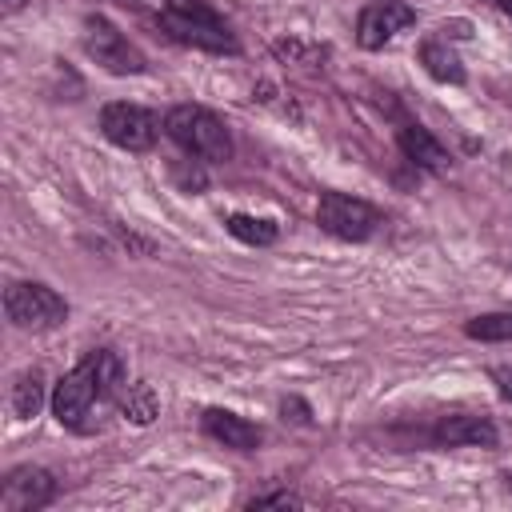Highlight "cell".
<instances>
[{
	"label": "cell",
	"instance_id": "9c48e42d",
	"mask_svg": "<svg viewBox=\"0 0 512 512\" xmlns=\"http://www.w3.org/2000/svg\"><path fill=\"white\" fill-rule=\"evenodd\" d=\"M408 24H416V8L412 4H404V0H372L356 16V44L364 52H376L396 32H404Z\"/></svg>",
	"mask_w": 512,
	"mask_h": 512
},
{
	"label": "cell",
	"instance_id": "44dd1931",
	"mask_svg": "<svg viewBox=\"0 0 512 512\" xmlns=\"http://www.w3.org/2000/svg\"><path fill=\"white\" fill-rule=\"evenodd\" d=\"M488 4H496L500 12H512V0H488Z\"/></svg>",
	"mask_w": 512,
	"mask_h": 512
},
{
	"label": "cell",
	"instance_id": "9a60e30c",
	"mask_svg": "<svg viewBox=\"0 0 512 512\" xmlns=\"http://www.w3.org/2000/svg\"><path fill=\"white\" fill-rule=\"evenodd\" d=\"M420 64L440 84H464V64H460V56L444 40H424L420 44Z\"/></svg>",
	"mask_w": 512,
	"mask_h": 512
},
{
	"label": "cell",
	"instance_id": "ffe728a7",
	"mask_svg": "<svg viewBox=\"0 0 512 512\" xmlns=\"http://www.w3.org/2000/svg\"><path fill=\"white\" fill-rule=\"evenodd\" d=\"M488 380L496 384V392H500L504 400H512V364H492V368H488Z\"/></svg>",
	"mask_w": 512,
	"mask_h": 512
},
{
	"label": "cell",
	"instance_id": "d6986e66",
	"mask_svg": "<svg viewBox=\"0 0 512 512\" xmlns=\"http://www.w3.org/2000/svg\"><path fill=\"white\" fill-rule=\"evenodd\" d=\"M280 416L292 420V424H312V408H308L300 396H284V400H280Z\"/></svg>",
	"mask_w": 512,
	"mask_h": 512
},
{
	"label": "cell",
	"instance_id": "7a4b0ae2",
	"mask_svg": "<svg viewBox=\"0 0 512 512\" xmlns=\"http://www.w3.org/2000/svg\"><path fill=\"white\" fill-rule=\"evenodd\" d=\"M160 28L172 40L204 52H228V56L240 52V40L208 0H160Z\"/></svg>",
	"mask_w": 512,
	"mask_h": 512
},
{
	"label": "cell",
	"instance_id": "2e32d148",
	"mask_svg": "<svg viewBox=\"0 0 512 512\" xmlns=\"http://www.w3.org/2000/svg\"><path fill=\"white\" fill-rule=\"evenodd\" d=\"M224 228H228L240 244H252V248H268V244H276V236H280V228H276L268 216H248V212H232V216L224 220Z\"/></svg>",
	"mask_w": 512,
	"mask_h": 512
},
{
	"label": "cell",
	"instance_id": "52a82bcc",
	"mask_svg": "<svg viewBox=\"0 0 512 512\" xmlns=\"http://www.w3.org/2000/svg\"><path fill=\"white\" fill-rule=\"evenodd\" d=\"M100 132L108 144L124 148V152H148L156 144V132H160V120L140 108V104H128V100H112L100 108Z\"/></svg>",
	"mask_w": 512,
	"mask_h": 512
},
{
	"label": "cell",
	"instance_id": "5bb4252c",
	"mask_svg": "<svg viewBox=\"0 0 512 512\" xmlns=\"http://www.w3.org/2000/svg\"><path fill=\"white\" fill-rule=\"evenodd\" d=\"M44 400H52L48 384H44V372L40 368H24L16 376V384H12V416L16 420H32V416H40Z\"/></svg>",
	"mask_w": 512,
	"mask_h": 512
},
{
	"label": "cell",
	"instance_id": "8fae6325",
	"mask_svg": "<svg viewBox=\"0 0 512 512\" xmlns=\"http://www.w3.org/2000/svg\"><path fill=\"white\" fill-rule=\"evenodd\" d=\"M200 428H204V436H212L216 444L236 448V452H256V444L264 440V432L252 420H244V416H236L228 408H204L200 412Z\"/></svg>",
	"mask_w": 512,
	"mask_h": 512
},
{
	"label": "cell",
	"instance_id": "7c38bea8",
	"mask_svg": "<svg viewBox=\"0 0 512 512\" xmlns=\"http://www.w3.org/2000/svg\"><path fill=\"white\" fill-rule=\"evenodd\" d=\"M396 144H400V152L408 156V164H416V168H424V172H448V168H452L448 148H444L424 124H416V120H404V124L396 128Z\"/></svg>",
	"mask_w": 512,
	"mask_h": 512
},
{
	"label": "cell",
	"instance_id": "4fadbf2b",
	"mask_svg": "<svg viewBox=\"0 0 512 512\" xmlns=\"http://www.w3.org/2000/svg\"><path fill=\"white\" fill-rule=\"evenodd\" d=\"M116 412H120L128 424L148 428V424L160 416V396H156V388H152L148 380H132V384L120 388V396H116Z\"/></svg>",
	"mask_w": 512,
	"mask_h": 512
},
{
	"label": "cell",
	"instance_id": "ac0fdd59",
	"mask_svg": "<svg viewBox=\"0 0 512 512\" xmlns=\"http://www.w3.org/2000/svg\"><path fill=\"white\" fill-rule=\"evenodd\" d=\"M244 504H248V508H300L304 500H300L296 492H256V496H248Z\"/></svg>",
	"mask_w": 512,
	"mask_h": 512
},
{
	"label": "cell",
	"instance_id": "3957f363",
	"mask_svg": "<svg viewBox=\"0 0 512 512\" xmlns=\"http://www.w3.org/2000/svg\"><path fill=\"white\" fill-rule=\"evenodd\" d=\"M164 136L180 152H188V156H196L204 164H224L232 156L228 124L212 108H204V104H176V108H168Z\"/></svg>",
	"mask_w": 512,
	"mask_h": 512
},
{
	"label": "cell",
	"instance_id": "ba28073f",
	"mask_svg": "<svg viewBox=\"0 0 512 512\" xmlns=\"http://www.w3.org/2000/svg\"><path fill=\"white\" fill-rule=\"evenodd\" d=\"M60 484L40 464H20L0 480V512H36L56 500Z\"/></svg>",
	"mask_w": 512,
	"mask_h": 512
},
{
	"label": "cell",
	"instance_id": "8992f818",
	"mask_svg": "<svg viewBox=\"0 0 512 512\" xmlns=\"http://www.w3.org/2000/svg\"><path fill=\"white\" fill-rule=\"evenodd\" d=\"M84 52L112 76H140L148 68L144 52L108 20V16H84Z\"/></svg>",
	"mask_w": 512,
	"mask_h": 512
},
{
	"label": "cell",
	"instance_id": "277c9868",
	"mask_svg": "<svg viewBox=\"0 0 512 512\" xmlns=\"http://www.w3.org/2000/svg\"><path fill=\"white\" fill-rule=\"evenodd\" d=\"M4 316L24 332H52L68 320V300L40 280H12L4 288Z\"/></svg>",
	"mask_w": 512,
	"mask_h": 512
},
{
	"label": "cell",
	"instance_id": "5b68a950",
	"mask_svg": "<svg viewBox=\"0 0 512 512\" xmlns=\"http://www.w3.org/2000/svg\"><path fill=\"white\" fill-rule=\"evenodd\" d=\"M316 224L336 236V240H372L384 224L380 208H372L368 200L360 196H348V192H320V204H316Z\"/></svg>",
	"mask_w": 512,
	"mask_h": 512
},
{
	"label": "cell",
	"instance_id": "7402d4cb",
	"mask_svg": "<svg viewBox=\"0 0 512 512\" xmlns=\"http://www.w3.org/2000/svg\"><path fill=\"white\" fill-rule=\"evenodd\" d=\"M20 4H24V0H4V12H16Z\"/></svg>",
	"mask_w": 512,
	"mask_h": 512
},
{
	"label": "cell",
	"instance_id": "6da1fadb",
	"mask_svg": "<svg viewBox=\"0 0 512 512\" xmlns=\"http://www.w3.org/2000/svg\"><path fill=\"white\" fill-rule=\"evenodd\" d=\"M128 384L124 360L112 348H92L68 376L56 380L52 388V416L68 428V432H92L96 428V412L100 404H116L120 388Z\"/></svg>",
	"mask_w": 512,
	"mask_h": 512
},
{
	"label": "cell",
	"instance_id": "30bf717a",
	"mask_svg": "<svg viewBox=\"0 0 512 512\" xmlns=\"http://www.w3.org/2000/svg\"><path fill=\"white\" fill-rule=\"evenodd\" d=\"M432 440L440 448H496L500 444V428L492 424V416L480 412H452L440 416L432 428Z\"/></svg>",
	"mask_w": 512,
	"mask_h": 512
},
{
	"label": "cell",
	"instance_id": "e0dca14e",
	"mask_svg": "<svg viewBox=\"0 0 512 512\" xmlns=\"http://www.w3.org/2000/svg\"><path fill=\"white\" fill-rule=\"evenodd\" d=\"M464 336L468 340H480V344H504L512 340V312H484V316H472L464 324Z\"/></svg>",
	"mask_w": 512,
	"mask_h": 512
}]
</instances>
